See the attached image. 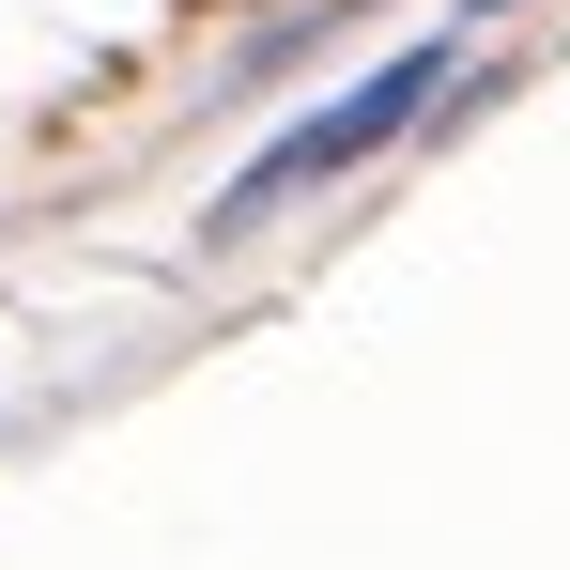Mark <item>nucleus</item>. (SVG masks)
I'll use <instances>...</instances> for the list:
<instances>
[{"mask_svg": "<svg viewBox=\"0 0 570 570\" xmlns=\"http://www.w3.org/2000/svg\"><path fill=\"white\" fill-rule=\"evenodd\" d=\"M432 94H463V47H401V62H385V78H355L340 108L278 124V139H263V155L216 186V216H200V232H263L293 186H340V170H371V155H385V139H401V124H416Z\"/></svg>", "mask_w": 570, "mask_h": 570, "instance_id": "1", "label": "nucleus"}, {"mask_svg": "<svg viewBox=\"0 0 570 570\" xmlns=\"http://www.w3.org/2000/svg\"><path fill=\"white\" fill-rule=\"evenodd\" d=\"M478 16H493V0H478Z\"/></svg>", "mask_w": 570, "mask_h": 570, "instance_id": "2", "label": "nucleus"}]
</instances>
